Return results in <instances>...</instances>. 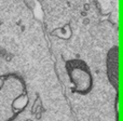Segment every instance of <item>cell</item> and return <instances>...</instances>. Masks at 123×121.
Returning a JSON list of instances; mask_svg holds the SVG:
<instances>
[{
	"label": "cell",
	"instance_id": "obj_5",
	"mask_svg": "<svg viewBox=\"0 0 123 121\" xmlns=\"http://www.w3.org/2000/svg\"><path fill=\"white\" fill-rule=\"evenodd\" d=\"M84 9H85V11H89V9H90V6L87 3H85L84 4Z\"/></svg>",
	"mask_w": 123,
	"mask_h": 121
},
{
	"label": "cell",
	"instance_id": "obj_3",
	"mask_svg": "<svg viewBox=\"0 0 123 121\" xmlns=\"http://www.w3.org/2000/svg\"><path fill=\"white\" fill-rule=\"evenodd\" d=\"M89 23H90V19H84V21H83V24H84V25H87Z\"/></svg>",
	"mask_w": 123,
	"mask_h": 121
},
{
	"label": "cell",
	"instance_id": "obj_6",
	"mask_svg": "<svg viewBox=\"0 0 123 121\" xmlns=\"http://www.w3.org/2000/svg\"><path fill=\"white\" fill-rule=\"evenodd\" d=\"M41 118V114L40 113H37V115H36V119H40Z\"/></svg>",
	"mask_w": 123,
	"mask_h": 121
},
{
	"label": "cell",
	"instance_id": "obj_8",
	"mask_svg": "<svg viewBox=\"0 0 123 121\" xmlns=\"http://www.w3.org/2000/svg\"><path fill=\"white\" fill-rule=\"evenodd\" d=\"M26 121H31V120H26Z\"/></svg>",
	"mask_w": 123,
	"mask_h": 121
},
{
	"label": "cell",
	"instance_id": "obj_2",
	"mask_svg": "<svg viewBox=\"0 0 123 121\" xmlns=\"http://www.w3.org/2000/svg\"><path fill=\"white\" fill-rule=\"evenodd\" d=\"M40 97H37V100H36V102H35V105H34V107H32V113H35L36 111V108L38 106H40Z\"/></svg>",
	"mask_w": 123,
	"mask_h": 121
},
{
	"label": "cell",
	"instance_id": "obj_4",
	"mask_svg": "<svg viewBox=\"0 0 123 121\" xmlns=\"http://www.w3.org/2000/svg\"><path fill=\"white\" fill-rule=\"evenodd\" d=\"M6 61H10L11 58H12V55H10V54H6Z\"/></svg>",
	"mask_w": 123,
	"mask_h": 121
},
{
	"label": "cell",
	"instance_id": "obj_9",
	"mask_svg": "<svg viewBox=\"0 0 123 121\" xmlns=\"http://www.w3.org/2000/svg\"><path fill=\"white\" fill-rule=\"evenodd\" d=\"M0 51H1V49H0Z\"/></svg>",
	"mask_w": 123,
	"mask_h": 121
},
{
	"label": "cell",
	"instance_id": "obj_1",
	"mask_svg": "<svg viewBox=\"0 0 123 121\" xmlns=\"http://www.w3.org/2000/svg\"><path fill=\"white\" fill-rule=\"evenodd\" d=\"M107 77L115 89L119 85V49L117 45L112 47L107 53L106 58Z\"/></svg>",
	"mask_w": 123,
	"mask_h": 121
},
{
	"label": "cell",
	"instance_id": "obj_7",
	"mask_svg": "<svg viewBox=\"0 0 123 121\" xmlns=\"http://www.w3.org/2000/svg\"><path fill=\"white\" fill-rule=\"evenodd\" d=\"M81 15L82 16H86V12H81Z\"/></svg>",
	"mask_w": 123,
	"mask_h": 121
}]
</instances>
